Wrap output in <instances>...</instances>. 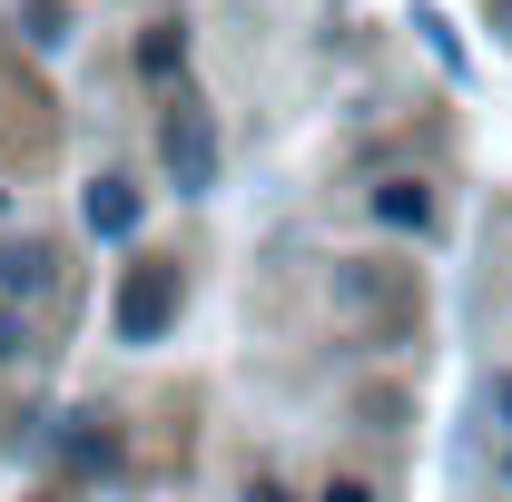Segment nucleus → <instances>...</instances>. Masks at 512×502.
<instances>
[{"label":"nucleus","mask_w":512,"mask_h":502,"mask_svg":"<svg viewBox=\"0 0 512 502\" xmlns=\"http://www.w3.org/2000/svg\"><path fill=\"white\" fill-rule=\"evenodd\" d=\"M168 178H178L188 197L217 178V128L197 119V109H168Z\"/></svg>","instance_id":"obj_1"},{"label":"nucleus","mask_w":512,"mask_h":502,"mask_svg":"<svg viewBox=\"0 0 512 502\" xmlns=\"http://www.w3.org/2000/svg\"><path fill=\"white\" fill-rule=\"evenodd\" d=\"M168 296H178V286H168V266H138V276L119 286V335H128V345H148V335L168 325Z\"/></svg>","instance_id":"obj_2"},{"label":"nucleus","mask_w":512,"mask_h":502,"mask_svg":"<svg viewBox=\"0 0 512 502\" xmlns=\"http://www.w3.org/2000/svg\"><path fill=\"white\" fill-rule=\"evenodd\" d=\"M375 217H384V227H424V217H434V197L394 178V188H375Z\"/></svg>","instance_id":"obj_3"},{"label":"nucleus","mask_w":512,"mask_h":502,"mask_svg":"<svg viewBox=\"0 0 512 502\" xmlns=\"http://www.w3.org/2000/svg\"><path fill=\"white\" fill-rule=\"evenodd\" d=\"M89 227H99V237H128V227H138V197L128 188H89Z\"/></svg>","instance_id":"obj_4"},{"label":"nucleus","mask_w":512,"mask_h":502,"mask_svg":"<svg viewBox=\"0 0 512 502\" xmlns=\"http://www.w3.org/2000/svg\"><path fill=\"white\" fill-rule=\"evenodd\" d=\"M138 69H148V79H168V69H178V40H168V30H148V40H138Z\"/></svg>","instance_id":"obj_5"},{"label":"nucleus","mask_w":512,"mask_h":502,"mask_svg":"<svg viewBox=\"0 0 512 502\" xmlns=\"http://www.w3.org/2000/svg\"><path fill=\"white\" fill-rule=\"evenodd\" d=\"M10 345H20V325H10V306H0V355H10Z\"/></svg>","instance_id":"obj_6"},{"label":"nucleus","mask_w":512,"mask_h":502,"mask_svg":"<svg viewBox=\"0 0 512 502\" xmlns=\"http://www.w3.org/2000/svg\"><path fill=\"white\" fill-rule=\"evenodd\" d=\"M325 502H365V493H355V483H335V493H325Z\"/></svg>","instance_id":"obj_7"},{"label":"nucleus","mask_w":512,"mask_h":502,"mask_svg":"<svg viewBox=\"0 0 512 502\" xmlns=\"http://www.w3.org/2000/svg\"><path fill=\"white\" fill-rule=\"evenodd\" d=\"M503 40H512V0H503Z\"/></svg>","instance_id":"obj_8"}]
</instances>
